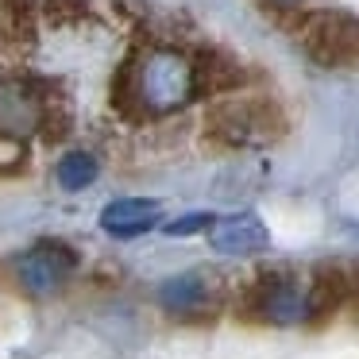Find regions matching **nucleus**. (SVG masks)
Here are the masks:
<instances>
[{"label": "nucleus", "instance_id": "nucleus-1", "mask_svg": "<svg viewBox=\"0 0 359 359\" xmlns=\"http://www.w3.org/2000/svg\"><path fill=\"white\" fill-rule=\"evenodd\" d=\"M282 132H286V112L263 93L240 89L209 109V135L212 143H224V147H243L251 140H278Z\"/></svg>", "mask_w": 359, "mask_h": 359}, {"label": "nucleus", "instance_id": "nucleus-4", "mask_svg": "<svg viewBox=\"0 0 359 359\" xmlns=\"http://www.w3.org/2000/svg\"><path fill=\"white\" fill-rule=\"evenodd\" d=\"M212 243H217L220 251H228V255H251V251L266 248V232L255 217H232V220H224V224H217Z\"/></svg>", "mask_w": 359, "mask_h": 359}, {"label": "nucleus", "instance_id": "nucleus-3", "mask_svg": "<svg viewBox=\"0 0 359 359\" xmlns=\"http://www.w3.org/2000/svg\"><path fill=\"white\" fill-rule=\"evenodd\" d=\"M70 266H74L70 251L58 248V243H43V248L27 251V255L20 259V278L32 290H55L58 282L70 274Z\"/></svg>", "mask_w": 359, "mask_h": 359}, {"label": "nucleus", "instance_id": "nucleus-6", "mask_svg": "<svg viewBox=\"0 0 359 359\" xmlns=\"http://www.w3.org/2000/svg\"><path fill=\"white\" fill-rule=\"evenodd\" d=\"M93 178V163H89V158H70V163L62 166V182L70 189H78L81 182H89Z\"/></svg>", "mask_w": 359, "mask_h": 359}, {"label": "nucleus", "instance_id": "nucleus-2", "mask_svg": "<svg viewBox=\"0 0 359 359\" xmlns=\"http://www.w3.org/2000/svg\"><path fill=\"white\" fill-rule=\"evenodd\" d=\"M290 35L320 66H359V20L344 12H297Z\"/></svg>", "mask_w": 359, "mask_h": 359}, {"label": "nucleus", "instance_id": "nucleus-5", "mask_svg": "<svg viewBox=\"0 0 359 359\" xmlns=\"http://www.w3.org/2000/svg\"><path fill=\"white\" fill-rule=\"evenodd\" d=\"M155 220V205H143V201H120L104 212V228L116 236H135L143 228H151Z\"/></svg>", "mask_w": 359, "mask_h": 359}]
</instances>
